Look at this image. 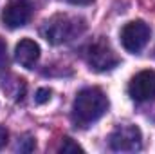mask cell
I'll return each mask as SVG.
<instances>
[{
  "label": "cell",
  "instance_id": "6da1fadb",
  "mask_svg": "<svg viewBox=\"0 0 155 154\" xmlns=\"http://www.w3.org/2000/svg\"><path fill=\"white\" fill-rule=\"evenodd\" d=\"M108 109V98L99 87L79 91L72 103V120L78 127H88L97 121Z\"/></svg>",
  "mask_w": 155,
  "mask_h": 154
},
{
  "label": "cell",
  "instance_id": "7a4b0ae2",
  "mask_svg": "<svg viewBox=\"0 0 155 154\" xmlns=\"http://www.w3.org/2000/svg\"><path fill=\"white\" fill-rule=\"evenodd\" d=\"M85 29H87V24L83 18L67 15V13H60V15H52L51 18H47L40 33L49 44L61 45V44H69L76 40L78 37H81Z\"/></svg>",
  "mask_w": 155,
  "mask_h": 154
},
{
  "label": "cell",
  "instance_id": "3957f363",
  "mask_svg": "<svg viewBox=\"0 0 155 154\" xmlns=\"http://www.w3.org/2000/svg\"><path fill=\"white\" fill-rule=\"evenodd\" d=\"M108 145L116 152H137L143 147V134L137 125L119 123L108 136Z\"/></svg>",
  "mask_w": 155,
  "mask_h": 154
},
{
  "label": "cell",
  "instance_id": "277c9868",
  "mask_svg": "<svg viewBox=\"0 0 155 154\" xmlns=\"http://www.w3.org/2000/svg\"><path fill=\"white\" fill-rule=\"evenodd\" d=\"M85 56H87V62L88 65L94 69V71H110L114 69L117 64H119V58L114 53V49L110 47V44L105 38H97L96 42H92L87 51H85Z\"/></svg>",
  "mask_w": 155,
  "mask_h": 154
},
{
  "label": "cell",
  "instance_id": "5b68a950",
  "mask_svg": "<svg viewBox=\"0 0 155 154\" xmlns=\"http://www.w3.org/2000/svg\"><path fill=\"white\" fill-rule=\"evenodd\" d=\"M150 37H152V29L143 20H132L121 29V44L128 53L143 51Z\"/></svg>",
  "mask_w": 155,
  "mask_h": 154
},
{
  "label": "cell",
  "instance_id": "8992f818",
  "mask_svg": "<svg viewBox=\"0 0 155 154\" xmlns=\"http://www.w3.org/2000/svg\"><path fill=\"white\" fill-rule=\"evenodd\" d=\"M33 11H35L33 2H29V0H15V2H11V4H7L4 7L2 22H4V26H7L11 29L24 27L31 20Z\"/></svg>",
  "mask_w": 155,
  "mask_h": 154
},
{
  "label": "cell",
  "instance_id": "52a82bcc",
  "mask_svg": "<svg viewBox=\"0 0 155 154\" xmlns=\"http://www.w3.org/2000/svg\"><path fill=\"white\" fill-rule=\"evenodd\" d=\"M128 94L135 102H148L155 98V71L144 69L137 73L128 83Z\"/></svg>",
  "mask_w": 155,
  "mask_h": 154
},
{
  "label": "cell",
  "instance_id": "ba28073f",
  "mask_svg": "<svg viewBox=\"0 0 155 154\" xmlns=\"http://www.w3.org/2000/svg\"><path fill=\"white\" fill-rule=\"evenodd\" d=\"M15 60L25 69H33L40 60V45L31 38L20 40L15 47Z\"/></svg>",
  "mask_w": 155,
  "mask_h": 154
},
{
  "label": "cell",
  "instance_id": "9c48e42d",
  "mask_svg": "<svg viewBox=\"0 0 155 154\" xmlns=\"http://www.w3.org/2000/svg\"><path fill=\"white\" fill-rule=\"evenodd\" d=\"M60 152H83V149L78 143H74L71 138H63V142L60 145Z\"/></svg>",
  "mask_w": 155,
  "mask_h": 154
},
{
  "label": "cell",
  "instance_id": "30bf717a",
  "mask_svg": "<svg viewBox=\"0 0 155 154\" xmlns=\"http://www.w3.org/2000/svg\"><path fill=\"white\" fill-rule=\"evenodd\" d=\"M49 100H51V91L49 89H38V93L35 96V102L36 103H45Z\"/></svg>",
  "mask_w": 155,
  "mask_h": 154
},
{
  "label": "cell",
  "instance_id": "8fae6325",
  "mask_svg": "<svg viewBox=\"0 0 155 154\" xmlns=\"http://www.w3.org/2000/svg\"><path fill=\"white\" fill-rule=\"evenodd\" d=\"M7 65V56H5V45L0 42V69Z\"/></svg>",
  "mask_w": 155,
  "mask_h": 154
},
{
  "label": "cell",
  "instance_id": "7c38bea8",
  "mask_svg": "<svg viewBox=\"0 0 155 154\" xmlns=\"http://www.w3.org/2000/svg\"><path fill=\"white\" fill-rule=\"evenodd\" d=\"M7 138H9V132H7V129L0 125V149H2V147L7 143Z\"/></svg>",
  "mask_w": 155,
  "mask_h": 154
},
{
  "label": "cell",
  "instance_id": "4fadbf2b",
  "mask_svg": "<svg viewBox=\"0 0 155 154\" xmlns=\"http://www.w3.org/2000/svg\"><path fill=\"white\" fill-rule=\"evenodd\" d=\"M71 4H74V5H88V4H92L94 0H69Z\"/></svg>",
  "mask_w": 155,
  "mask_h": 154
}]
</instances>
